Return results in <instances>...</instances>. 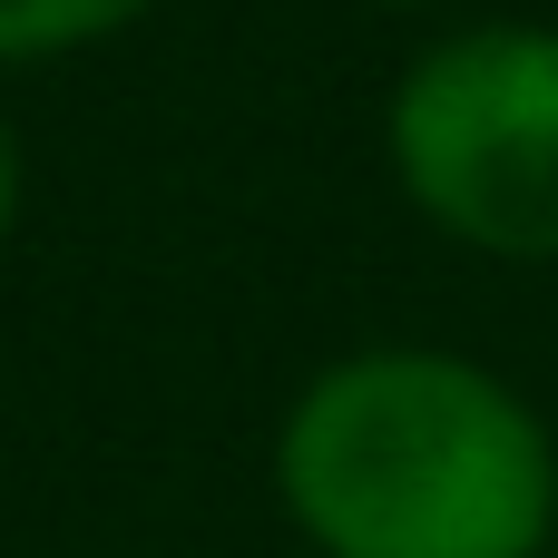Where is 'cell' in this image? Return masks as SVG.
I'll use <instances>...</instances> for the list:
<instances>
[{
	"mask_svg": "<svg viewBox=\"0 0 558 558\" xmlns=\"http://www.w3.org/2000/svg\"><path fill=\"white\" fill-rule=\"evenodd\" d=\"M10 216H20V137L0 118V245H10Z\"/></svg>",
	"mask_w": 558,
	"mask_h": 558,
	"instance_id": "cell-4",
	"label": "cell"
},
{
	"mask_svg": "<svg viewBox=\"0 0 558 558\" xmlns=\"http://www.w3.org/2000/svg\"><path fill=\"white\" fill-rule=\"evenodd\" d=\"M157 0H0V69H29V59H69V49H98L118 29H137Z\"/></svg>",
	"mask_w": 558,
	"mask_h": 558,
	"instance_id": "cell-3",
	"label": "cell"
},
{
	"mask_svg": "<svg viewBox=\"0 0 558 558\" xmlns=\"http://www.w3.org/2000/svg\"><path fill=\"white\" fill-rule=\"evenodd\" d=\"M383 10H432V0H383Z\"/></svg>",
	"mask_w": 558,
	"mask_h": 558,
	"instance_id": "cell-5",
	"label": "cell"
},
{
	"mask_svg": "<svg viewBox=\"0 0 558 558\" xmlns=\"http://www.w3.org/2000/svg\"><path fill=\"white\" fill-rule=\"evenodd\" d=\"M275 500L314 558H549L558 432L481 353L353 343L294 383Z\"/></svg>",
	"mask_w": 558,
	"mask_h": 558,
	"instance_id": "cell-1",
	"label": "cell"
},
{
	"mask_svg": "<svg viewBox=\"0 0 558 558\" xmlns=\"http://www.w3.org/2000/svg\"><path fill=\"white\" fill-rule=\"evenodd\" d=\"M549 558H558V549H549Z\"/></svg>",
	"mask_w": 558,
	"mask_h": 558,
	"instance_id": "cell-6",
	"label": "cell"
},
{
	"mask_svg": "<svg viewBox=\"0 0 558 558\" xmlns=\"http://www.w3.org/2000/svg\"><path fill=\"white\" fill-rule=\"evenodd\" d=\"M402 206L510 275H558V20H461L383 88Z\"/></svg>",
	"mask_w": 558,
	"mask_h": 558,
	"instance_id": "cell-2",
	"label": "cell"
}]
</instances>
